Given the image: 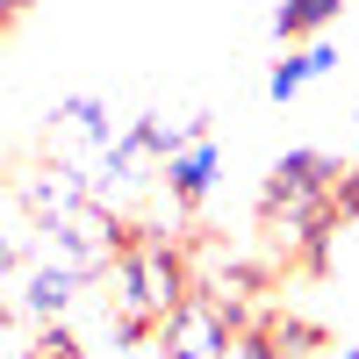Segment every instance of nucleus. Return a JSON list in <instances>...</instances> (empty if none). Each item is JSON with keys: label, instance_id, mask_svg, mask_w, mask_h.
<instances>
[{"label": "nucleus", "instance_id": "2", "mask_svg": "<svg viewBox=\"0 0 359 359\" xmlns=\"http://www.w3.org/2000/svg\"><path fill=\"white\" fill-rule=\"evenodd\" d=\"M245 331L208 287H194L187 302H180L172 316H158V331H151V345L165 352V359H223L230 352V338Z\"/></svg>", "mask_w": 359, "mask_h": 359}, {"label": "nucleus", "instance_id": "12", "mask_svg": "<svg viewBox=\"0 0 359 359\" xmlns=\"http://www.w3.org/2000/svg\"><path fill=\"white\" fill-rule=\"evenodd\" d=\"M309 359H359V345H331V352H309Z\"/></svg>", "mask_w": 359, "mask_h": 359}, {"label": "nucleus", "instance_id": "4", "mask_svg": "<svg viewBox=\"0 0 359 359\" xmlns=\"http://www.w3.org/2000/svg\"><path fill=\"white\" fill-rule=\"evenodd\" d=\"M338 57H345V50H338V43H323V36H309V43H294V50L280 57V65L266 72V101H280V108H287L294 94H302V86H316V79H331V72H338Z\"/></svg>", "mask_w": 359, "mask_h": 359}, {"label": "nucleus", "instance_id": "5", "mask_svg": "<svg viewBox=\"0 0 359 359\" xmlns=\"http://www.w3.org/2000/svg\"><path fill=\"white\" fill-rule=\"evenodd\" d=\"M79 280H86L79 266H65V259H43L36 273L22 280V309L36 316V323H57V316H65V302H72V287H79Z\"/></svg>", "mask_w": 359, "mask_h": 359}, {"label": "nucleus", "instance_id": "9", "mask_svg": "<svg viewBox=\"0 0 359 359\" xmlns=\"http://www.w3.org/2000/svg\"><path fill=\"white\" fill-rule=\"evenodd\" d=\"M331 208H338V223L359 216V165H338V187H331Z\"/></svg>", "mask_w": 359, "mask_h": 359}, {"label": "nucleus", "instance_id": "1", "mask_svg": "<svg viewBox=\"0 0 359 359\" xmlns=\"http://www.w3.org/2000/svg\"><path fill=\"white\" fill-rule=\"evenodd\" d=\"M194 294V259L158 230H123L108 259V316L123 338H151L158 316H172Z\"/></svg>", "mask_w": 359, "mask_h": 359}, {"label": "nucleus", "instance_id": "3", "mask_svg": "<svg viewBox=\"0 0 359 359\" xmlns=\"http://www.w3.org/2000/svg\"><path fill=\"white\" fill-rule=\"evenodd\" d=\"M216 172H223V151H216V137H194V144H180V151L158 165L165 194H172L180 208H194V201H208V194H216Z\"/></svg>", "mask_w": 359, "mask_h": 359}, {"label": "nucleus", "instance_id": "7", "mask_svg": "<svg viewBox=\"0 0 359 359\" xmlns=\"http://www.w3.org/2000/svg\"><path fill=\"white\" fill-rule=\"evenodd\" d=\"M259 331H266V345H273L280 359H309V352H323V331H316V323H302V316L266 309V316H259Z\"/></svg>", "mask_w": 359, "mask_h": 359}, {"label": "nucleus", "instance_id": "8", "mask_svg": "<svg viewBox=\"0 0 359 359\" xmlns=\"http://www.w3.org/2000/svg\"><path fill=\"white\" fill-rule=\"evenodd\" d=\"M57 130H72L79 144H108V137H115L108 101H101V94H72V101H57Z\"/></svg>", "mask_w": 359, "mask_h": 359}, {"label": "nucleus", "instance_id": "11", "mask_svg": "<svg viewBox=\"0 0 359 359\" xmlns=\"http://www.w3.org/2000/svg\"><path fill=\"white\" fill-rule=\"evenodd\" d=\"M29 8H36V0H0V29H15V22H22Z\"/></svg>", "mask_w": 359, "mask_h": 359}, {"label": "nucleus", "instance_id": "6", "mask_svg": "<svg viewBox=\"0 0 359 359\" xmlns=\"http://www.w3.org/2000/svg\"><path fill=\"white\" fill-rule=\"evenodd\" d=\"M338 8H345V0H280L273 29H280L287 43H309V36H323V29L338 22Z\"/></svg>", "mask_w": 359, "mask_h": 359}, {"label": "nucleus", "instance_id": "10", "mask_svg": "<svg viewBox=\"0 0 359 359\" xmlns=\"http://www.w3.org/2000/svg\"><path fill=\"white\" fill-rule=\"evenodd\" d=\"M223 359H280V352L266 345V331H259V323H245V331L230 338V352H223Z\"/></svg>", "mask_w": 359, "mask_h": 359}]
</instances>
